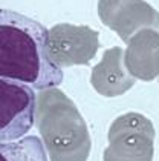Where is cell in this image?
I'll list each match as a JSON object with an SVG mask.
<instances>
[{"instance_id":"cell-4","label":"cell","mask_w":159,"mask_h":161,"mask_svg":"<svg viewBox=\"0 0 159 161\" xmlns=\"http://www.w3.org/2000/svg\"><path fill=\"white\" fill-rule=\"evenodd\" d=\"M34 87L0 77V143L23 138L34 126Z\"/></svg>"},{"instance_id":"cell-6","label":"cell","mask_w":159,"mask_h":161,"mask_svg":"<svg viewBox=\"0 0 159 161\" xmlns=\"http://www.w3.org/2000/svg\"><path fill=\"white\" fill-rule=\"evenodd\" d=\"M0 161H49V158L38 136L24 135L15 141L0 143Z\"/></svg>"},{"instance_id":"cell-2","label":"cell","mask_w":159,"mask_h":161,"mask_svg":"<svg viewBox=\"0 0 159 161\" xmlns=\"http://www.w3.org/2000/svg\"><path fill=\"white\" fill-rule=\"evenodd\" d=\"M34 123L43 138L49 161H86L92 141L84 118L69 97L57 87L37 95Z\"/></svg>"},{"instance_id":"cell-1","label":"cell","mask_w":159,"mask_h":161,"mask_svg":"<svg viewBox=\"0 0 159 161\" xmlns=\"http://www.w3.org/2000/svg\"><path fill=\"white\" fill-rule=\"evenodd\" d=\"M0 77L38 91L63 81V69L49 51V31L11 9H0Z\"/></svg>"},{"instance_id":"cell-5","label":"cell","mask_w":159,"mask_h":161,"mask_svg":"<svg viewBox=\"0 0 159 161\" xmlns=\"http://www.w3.org/2000/svg\"><path fill=\"white\" fill-rule=\"evenodd\" d=\"M129 52L127 63L136 77L142 80H151L159 74V43L158 36L153 32H144Z\"/></svg>"},{"instance_id":"cell-3","label":"cell","mask_w":159,"mask_h":161,"mask_svg":"<svg viewBox=\"0 0 159 161\" xmlns=\"http://www.w3.org/2000/svg\"><path fill=\"white\" fill-rule=\"evenodd\" d=\"M155 127L141 114L129 112L118 117L109 129V147L104 161H153Z\"/></svg>"}]
</instances>
